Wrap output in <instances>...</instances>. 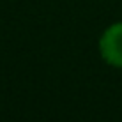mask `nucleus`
Wrapping results in <instances>:
<instances>
[{
	"mask_svg": "<svg viewBox=\"0 0 122 122\" xmlns=\"http://www.w3.org/2000/svg\"><path fill=\"white\" fill-rule=\"evenodd\" d=\"M97 51L104 64L122 69V21L108 25L99 36Z\"/></svg>",
	"mask_w": 122,
	"mask_h": 122,
	"instance_id": "obj_1",
	"label": "nucleus"
}]
</instances>
